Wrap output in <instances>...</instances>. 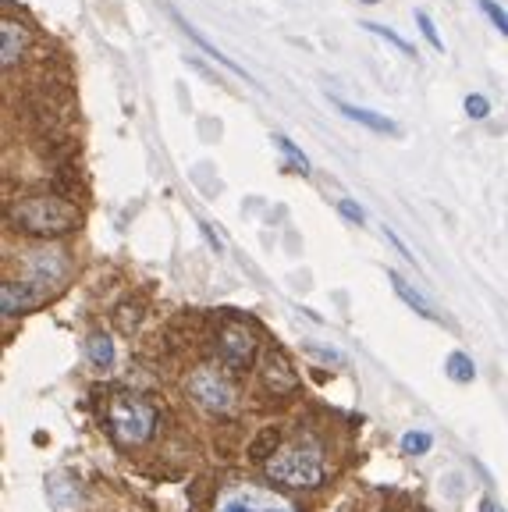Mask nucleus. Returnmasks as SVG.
<instances>
[{
  "label": "nucleus",
  "mask_w": 508,
  "mask_h": 512,
  "mask_svg": "<svg viewBox=\"0 0 508 512\" xmlns=\"http://www.w3.org/2000/svg\"><path fill=\"white\" fill-rule=\"evenodd\" d=\"M388 281H391V288H395V296L402 299V303L409 306V310H413V313H420L423 320H441V313H437V306L430 303L427 296H423L420 288L409 285V281H405L398 271H388Z\"/></svg>",
  "instance_id": "13"
},
{
  "label": "nucleus",
  "mask_w": 508,
  "mask_h": 512,
  "mask_svg": "<svg viewBox=\"0 0 508 512\" xmlns=\"http://www.w3.org/2000/svg\"><path fill=\"white\" fill-rule=\"evenodd\" d=\"M18 264L25 267L22 278L36 281V285L43 288H57L64 278H68V271H72V264H68V253L64 249H54L47 242V246L40 249H29V253L18 256Z\"/></svg>",
  "instance_id": "8"
},
{
  "label": "nucleus",
  "mask_w": 508,
  "mask_h": 512,
  "mask_svg": "<svg viewBox=\"0 0 508 512\" xmlns=\"http://www.w3.org/2000/svg\"><path fill=\"white\" fill-rule=\"evenodd\" d=\"M477 8H480V15H484L487 22L501 32V36H508V11L501 8L498 0H477Z\"/></svg>",
  "instance_id": "21"
},
{
  "label": "nucleus",
  "mask_w": 508,
  "mask_h": 512,
  "mask_svg": "<svg viewBox=\"0 0 508 512\" xmlns=\"http://www.w3.org/2000/svg\"><path fill=\"white\" fill-rule=\"evenodd\" d=\"M278 441H281V431L278 427H267V431L260 434V438H256V445L249 448V452H253V459H260V463H267L270 456H274V452H278Z\"/></svg>",
  "instance_id": "19"
},
{
  "label": "nucleus",
  "mask_w": 508,
  "mask_h": 512,
  "mask_svg": "<svg viewBox=\"0 0 508 512\" xmlns=\"http://www.w3.org/2000/svg\"><path fill=\"white\" fill-rule=\"evenodd\" d=\"M384 239H388V242H391V246H395V249H398V253H402V256H405V260H409V264H416V256H413V253H409V246H405V242H402V239H398V235H395V232H391V228H384Z\"/></svg>",
  "instance_id": "25"
},
{
  "label": "nucleus",
  "mask_w": 508,
  "mask_h": 512,
  "mask_svg": "<svg viewBox=\"0 0 508 512\" xmlns=\"http://www.w3.org/2000/svg\"><path fill=\"white\" fill-rule=\"evenodd\" d=\"M338 214H342L345 221H352V224H363L366 221V210L359 207L356 200H338Z\"/></svg>",
  "instance_id": "23"
},
{
  "label": "nucleus",
  "mask_w": 508,
  "mask_h": 512,
  "mask_svg": "<svg viewBox=\"0 0 508 512\" xmlns=\"http://www.w3.org/2000/svg\"><path fill=\"white\" fill-rule=\"evenodd\" d=\"M462 111H466V118H473V121H487L491 118V100H487L484 93H466L462 96Z\"/></svg>",
  "instance_id": "20"
},
{
  "label": "nucleus",
  "mask_w": 508,
  "mask_h": 512,
  "mask_svg": "<svg viewBox=\"0 0 508 512\" xmlns=\"http://www.w3.org/2000/svg\"><path fill=\"white\" fill-rule=\"evenodd\" d=\"M409 512H430V509H409Z\"/></svg>",
  "instance_id": "29"
},
{
  "label": "nucleus",
  "mask_w": 508,
  "mask_h": 512,
  "mask_svg": "<svg viewBox=\"0 0 508 512\" xmlns=\"http://www.w3.org/2000/svg\"><path fill=\"white\" fill-rule=\"evenodd\" d=\"M416 25H420V32H423V40L430 43V47L437 50V54H445V40H441V32H437V25H434V18L427 15V11H420L416 8Z\"/></svg>",
  "instance_id": "22"
},
{
  "label": "nucleus",
  "mask_w": 508,
  "mask_h": 512,
  "mask_svg": "<svg viewBox=\"0 0 508 512\" xmlns=\"http://www.w3.org/2000/svg\"><path fill=\"white\" fill-rule=\"evenodd\" d=\"M363 29L370 32V36H381L384 43H391V47L398 50V54H405V57H416V47L405 36H398L395 29H388V25H381V22H363Z\"/></svg>",
  "instance_id": "17"
},
{
  "label": "nucleus",
  "mask_w": 508,
  "mask_h": 512,
  "mask_svg": "<svg viewBox=\"0 0 508 512\" xmlns=\"http://www.w3.org/2000/svg\"><path fill=\"white\" fill-rule=\"evenodd\" d=\"M104 427L118 445L125 448H139L146 441H153L160 427V413L150 399L135 392H114L104 402Z\"/></svg>",
  "instance_id": "3"
},
{
  "label": "nucleus",
  "mask_w": 508,
  "mask_h": 512,
  "mask_svg": "<svg viewBox=\"0 0 508 512\" xmlns=\"http://www.w3.org/2000/svg\"><path fill=\"white\" fill-rule=\"evenodd\" d=\"M306 352H310V356H317V360H324V363H331V367H334V363H345V356H342V352H334V349H320V345H306Z\"/></svg>",
  "instance_id": "24"
},
{
  "label": "nucleus",
  "mask_w": 508,
  "mask_h": 512,
  "mask_svg": "<svg viewBox=\"0 0 508 512\" xmlns=\"http://www.w3.org/2000/svg\"><path fill=\"white\" fill-rule=\"evenodd\" d=\"M86 360L93 363L96 370H111L114 363V342L107 331H93V335L86 338Z\"/></svg>",
  "instance_id": "14"
},
{
  "label": "nucleus",
  "mask_w": 508,
  "mask_h": 512,
  "mask_svg": "<svg viewBox=\"0 0 508 512\" xmlns=\"http://www.w3.org/2000/svg\"><path fill=\"white\" fill-rule=\"evenodd\" d=\"M445 374L452 377L455 384H473V381H477V363L469 360V352L455 349V352H448Z\"/></svg>",
  "instance_id": "15"
},
{
  "label": "nucleus",
  "mask_w": 508,
  "mask_h": 512,
  "mask_svg": "<svg viewBox=\"0 0 508 512\" xmlns=\"http://www.w3.org/2000/svg\"><path fill=\"white\" fill-rule=\"evenodd\" d=\"M256 374H260V384L274 395V399H285V395L299 392V374H295L292 363L285 360V352H278V349L263 352Z\"/></svg>",
  "instance_id": "10"
},
{
  "label": "nucleus",
  "mask_w": 508,
  "mask_h": 512,
  "mask_svg": "<svg viewBox=\"0 0 508 512\" xmlns=\"http://www.w3.org/2000/svg\"><path fill=\"white\" fill-rule=\"evenodd\" d=\"M256 352H260V335H256L253 324H246V320H239V317H228L221 328H217L214 356L224 370L246 374V370H253Z\"/></svg>",
  "instance_id": "5"
},
{
  "label": "nucleus",
  "mask_w": 508,
  "mask_h": 512,
  "mask_svg": "<svg viewBox=\"0 0 508 512\" xmlns=\"http://www.w3.org/2000/svg\"><path fill=\"white\" fill-rule=\"evenodd\" d=\"M359 4H381V0H359Z\"/></svg>",
  "instance_id": "28"
},
{
  "label": "nucleus",
  "mask_w": 508,
  "mask_h": 512,
  "mask_svg": "<svg viewBox=\"0 0 508 512\" xmlns=\"http://www.w3.org/2000/svg\"><path fill=\"white\" fill-rule=\"evenodd\" d=\"M430 448H434V434L430 431H405L402 434V456L420 459V456H427Z\"/></svg>",
  "instance_id": "18"
},
{
  "label": "nucleus",
  "mask_w": 508,
  "mask_h": 512,
  "mask_svg": "<svg viewBox=\"0 0 508 512\" xmlns=\"http://www.w3.org/2000/svg\"><path fill=\"white\" fill-rule=\"evenodd\" d=\"M263 477L281 484V488H320L327 480V463H324V448L313 438H295L288 445H281L274 456L263 463Z\"/></svg>",
  "instance_id": "2"
},
{
  "label": "nucleus",
  "mask_w": 508,
  "mask_h": 512,
  "mask_svg": "<svg viewBox=\"0 0 508 512\" xmlns=\"http://www.w3.org/2000/svg\"><path fill=\"white\" fill-rule=\"evenodd\" d=\"M82 224V214L72 200H64L57 192H25L8 203V228L25 239L50 242L72 235Z\"/></svg>",
  "instance_id": "1"
},
{
  "label": "nucleus",
  "mask_w": 508,
  "mask_h": 512,
  "mask_svg": "<svg viewBox=\"0 0 508 512\" xmlns=\"http://www.w3.org/2000/svg\"><path fill=\"white\" fill-rule=\"evenodd\" d=\"M331 104L338 114H345V118L356 121V125L370 128L377 136H398V125L388 114H377V111H370V107H356V104H349V100H342V96H331Z\"/></svg>",
  "instance_id": "11"
},
{
  "label": "nucleus",
  "mask_w": 508,
  "mask_h": 512,
  "mask_svg": "<svg viewBox=\"0 0 508 512\" xmlns=\"http://www.w3.org/2000/svg\"><path fill=\"white\" fill-rule=\"evenodd\" d=\"M199 232H203V239H207L210 242V249H214V253H221V239H217V235H214V228H210V224L207 221H199Z\"/></svg>",
  "instance_id": "26"
},
{
  "label": "nucleus",
  "mask_w": 508,
  "mask_h": 512,
  "mask_svg": "<svg viewBox=\"0 0 508 512\" xmlns=\"http://www.w3.org/2000/svg\"><path fill=\"white\" fill-rule=\"evenodd\" d=\"M274 146H278L281 153L288 157V164H285V171H295V175H302V178H310V171H313V164H310V157L299 150V146L292 143L288 136H274Z\"/></svg>",
  "instance_id": "16"
},
{
  "label": "nucleus",
  "mask_w": 508,
  "mask_h": 512,
  "mask_svg": "<svg viewBox=\"0 0 508 512\" xmlns=\"http://www.w3.org/2000/svg\"><path fill=\"white\" fill-rule=\"evenodd\" d=\"M171 18H175V22H178V29H182L185 36H189V40L196 43V47L210 57V61H217V64H221V68H228L231 75H239V79H249V72H246V68H242V64H235L228 54H221V50H217L214 43H210L207 36H203V32L196 29V25H192V22H185V18H182V11H178V8H171ZM249 82H253V79H249Z\"/></svg>",
  "instance_id": "12"
},
{
  "label": "nucleus",
  "mask_w": 508,
  "mask_h": 512,
  "mask_svg": "<svg viewBox=\"0 0 508 512\" xmlns=\"http://www.w3.org/2000/svg\"><path fill=\"white\" fill-rule=\"evenodd\" d=\"M185 392L189 399L196 402L199 409H207V413L217 416H228L239 409V388L231 381V370L224 367H196L185 381Z\"/></svg>",
  "instance_id": "4"
},
{
  "label": "nucleus",
  "mask_w": 508,
  "mask_h": 512,
  "mask_svg": "<svg viewBox=\"0 0 508 512\" xmlns=\"http://www.w3.org/2000/svg\"><path fill=\"white\" fill-rule=\"evenodd\" d=\"M47 299H50V288L36 285V281H29V278H4V285H0V313L8 320L36 310V306H43Z\"/></svg>",
  "instance_id": "9"
},
{
  "label": "nucleus",
  "mask_w": 508,
  "mask_h": 512,
  "mask_svg": "<svg viewBox=\"0 0 508 512\" xmlns=\"http://www.w3.org/2000/svg\"><path fill=\"white\" fill-rule=\"evenodd\" d=\"M477 512H505V509H501V505L494 502L491 495H484V498H480V505H477Z\"/></svg>",
  "instance_id": "27"
},
{
  "label": "nucleus",
  "mask_w": 508,
  "mask_h": 512,
  "mask_svg": "<svg viewBox=\"0 0 508 512\" xmlns=\"http://www.w3.org/2000/svg\"><path fill=\"white\" fill-rule=\"evenodd\" d=\"M214 512H299L288 498H281L278 491L260 488V484H239L228 488L217 498Z\"/></svg>",
  "instance_id": "7"
},
{
  "label": "nucleus",
  "mask_w": 508,
  "mask_h": 512,
  "mask_svg": "<svg viewBox=\"0 0 508 512\" xmlns=\"http://www.w3.org/2000/svg\"><path fill=\"white\" fill-rule=\"evenodd\" d=\"M32 47H36V29L22 15L4 8V18H0V68H4V75L22 68L32 57Z\"/></svg>",
  "instance_id": "6"
}]
</instances>
